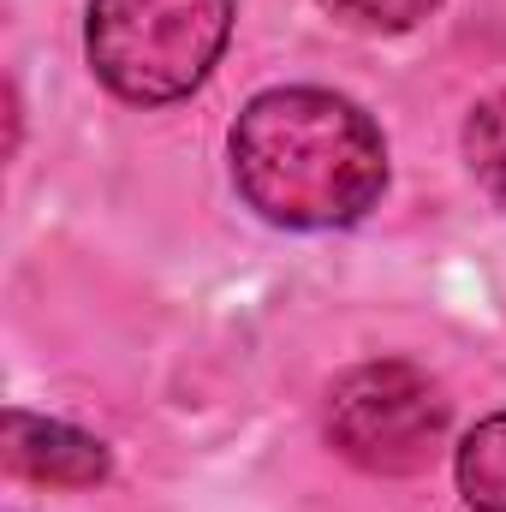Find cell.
<instances>
[{
  "mask_svg": "<svg viewBox=\"0 0 506 512\" xmlns=\"http://www.w3.org/2000/svg\"><path fill=\"white\" fill-rule=\"evenodd\" d=\"M233 185L262 221L328 233L364 221L387 191L381 126L334 90L280 84L245 102L227 137Z\"/></svg>",
  "mask_w": 506,
  "mask_h": 512,
  "instance_id": "cell-1",
  "label": "cell"
},
{
  "mask_svg": "<svg viewBox=\"0 0 506 512\" xmlns=\"http://www.w3.org/2000/svg\"><path fill=\"white\" fill-rule=\"evenodd\" d=\"M0 453H6L12 477L48 483V489H90L114 471L108 447L96 435L54 423V417H36V411H18V405L0 417Z\"/></svg>",
  "mask_w": 506,
  "mask_h": 512,
  "instance_id": "cell-4",
  "label": "cell"
},
{
  "mask_svg": "<svg viewBox=\"0 0 506 512\" xmlns=\"http://www.w3.org/2000/svg\"><path fill=\"white\" fill-rule=\"evenodd\" d=\"M322 12H334L340 24L352 30H370V36H399L411 24H423L441 0H316Z\"/></svg>",
  "mask_w": 506,
  "mask_h": 512,
  "instance_id": "cell-7",
  "label": "cell"
},
{
  "mask_svg": "<svg viewBox=\"0 0 506 512\" xmlns=\"http://www.w3.org/2000/svg\"><path fill=\"white\" fill-rule=\"evenodd\" d=\"M328 447L370 477H417L447 441V399L399 358L358 364L328 387Z\"/></svg>",
  "mask_w": 506,
  "mask_h": 512,
  "instance_id": "cell-3",
  "label": "cell"
},
{
  "mask_svg": "<svg viewBox=\"0 0 506 512\" xmlns=\"http://www.w3.org/2000/svg\"><path fill=\"white\" fill-rule=\"evenodd\" d=\"M453 477L471 512H506V411L483 417L459 453H453Z\"/></svg>",
  "mask_w": 506,
  "mask_h": 512,
  "instance_id": "cell-5",
  "label": "cell"
},
{
  "mask_svg": "<svg viewBox=\"0 0 506 512\" xmlns=\"http://www.w3.org/2000/svg\"><path fill=\"white\" fill-rule=\"evenodd\" d=\"M465 161L477 173V185L506 209V90L483 96L465 120Z\"/></svg>",
  "mask_w": 506,
  "mask_h": 512,
  "instance_id": "cell-6",
  "label": "cell"
},
{
  "mask_svg": "<svg viewBox=\"0 0 506 512\" xmlns=\"http://www.w3.org/2000/svg\"><path fill=\"white\" fill-rule=\"evenodd\" d=\"M233 0H90L84 48L96 78L137 108L185 102L227 54Z\"/></svg>",
  "mask_w": 506,
  "mask_h": 512,
  "instance_id": "cell-2",
  "label": "cell"
}]
</instances>
